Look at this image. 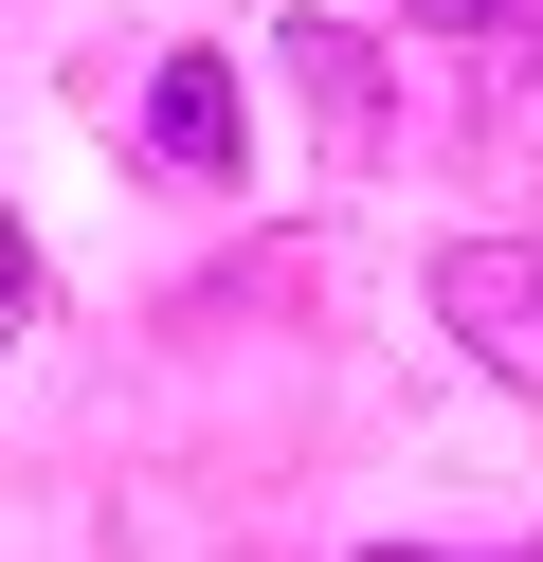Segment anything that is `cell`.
Returning a JSON list of instances; mask_svg holds the SVG:
<instances>
[{
  "label": "cell",
  "instance_id": "1",
  "mask_svg": "<svg viewBox=\"0 0 543 562\" xmlns=\"http://www.w3.org/2000/svg\"><path fill=\"white\" fill-rule=\"evenodd\" d=\"M434 327H453L471 363L543 381V236H453V255H434Z\"/></svg>",
  "mask_w": 543,
  "mask_h": 562
},
{
  "label": "cell",
  "instance_id": "2",
  "mask_svg": "<svg viewBox=\"0 0 543 562\" xmlns=\"http://www.w3.org/2000/svg\"><path fill=\"white\" fill-rule=\"evenodd\" d=\"M145 164L163 182H236V74L217 55H163L145 74Z\"/></svg>",
  "mask_w": 543,
  "mask_h": 562
},
{
  "label": "cell",
  "instance_id": "3",
  "mask_svg": "<svg viewBox=\"0 0 543 562\" xmlns=\"http://www.w3.org/2000/svg\"><path fill=\"white\" fill-rule=\"evenodd\" d=\"M36 327V255H19V218H0V345Z\"/></svg>",
  "mask_w": 543,
  "mask_h": 562
},
{
  "label": "cell",
  "instance_id": "4",
  "mask_svg": "<svg viewBox=\"0 0 543 562\" xmlns=\"http://www.w3.org/2000/svg\"><path fill=\"white\" fill-rule=\"evenodd\" d=\"M417 19H525V0H417Z\"/></svg>",
  "mask_w": 543,
  "mask_h": 562
},
{
  "label": "cell",
  "instance_id": "5",
  "mask_svg": "<svg viewBox=\"0 0 543 562\" xmlns=\"http://www.w3.org/2000/svg\"><path fill=\"white\" fill-rule=\"evenodd\" d=\"M362 562H434V544H362Z\"/></svg>",
  "mask_w": 543,
  "mask_h": 562
}]
</instances>
